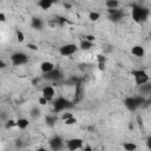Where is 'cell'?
Wrapping results in <instances>:
<instances>
[{
    "instance_id": "cell-1",
    "label": "cell",
    "mask_w": 151,
    "mask_h": 151,
    "mask_svg": "<svg viewBox=\"0 0 151 151\" xmlns=\"http://www.w3.org/2000/svg\"><path fill=\"white\" fill-rule=\"evenodd\" d=\"M149 14H150L149 8H146L143 5L133 4L131 6V17H132V20L134 22H137V24L145 22L147 20V18H149Z\"/></svg>"
},
{
    "instance_id": "cell-2",
    "label": "cell",
    "mask_w": 151,
    "mask_h": 151,
    "mask_svg": "<svg viewBox=\"0 0 151 151\" xmlns=\"http://www.w3.org/2000/svg\"><path fill=\"white\" fill-rule=\"evenodd\" d=\"M144 103H145V100H144V98L142 96H133V97L131 96V97H126L124 99V106L131 112H134Z\"/></svg>"
},
{
    "instance_id": "cell-3",
    "label": "cell",
    "mask_w": 151,
    "mask_h": 151,
    "mask_svg": "<svg viewBox=\"0 0 151 151\" xmlns=\"http://www.w3.org/2000/svg\"><path fill=\"white\" fill-rule=\"evenodd\" d=\"M72 107H73V103L71 100L66 99L65 97H58L53 103V111L55 113H59L65 110H70Z\"/></svg>"
},
{
    "instance_id": "cell-4",
    "label": "cell",
    "mask_w": 151,
    "mask_h": 151,
    "mask_svg": "<svg viewBox=\"0 0 151 151\" xmlns=\"http://www.w3.org/2000/svg\"><path fill=\"white\" fill-rule=\"evenodd\" d=\"M65 76H64V72L59 68H53L46 73H42V79L44 80H47V81H53V83H58V81H61L64 80Z\"/></svg>"
},
{
    "instance_id": "cell-5",
    "label": "cell",
    "mask_w": 151,
    "mask_h": 151,
    "mask_svg": "<svg viewBox=\"0 0 151 151\" xmlns=\"http://www.w3.org/2000/svg\"><path fill=\"white\" fill-rule=\"evenodd\" d=\"M131 74H132V77H133L134 83H136L137 86H140V85H143V84L150 81V77H149V74H147L144 70H142V68L132 70V71H131Z\"/></svg>"
},
{
    "instance_id": "cell-6",
    "label": "cell",
    "mask_w": 151,
    "mask_h": 151,
    "mask_svg": "<svg viewBox=\"0 0 151 151\" xmlns=\"http://www.w3.org/2000/svg\"><path fill=\"white\" fill-rule=\"evenodd\" d=\"M28 61V57L25 52H21V51H18V52H14L11 54V63L14 65V66H21V65H25L27 64Z\"/></svg>"
},
{
    "instance_id": "cell-7",
    "label": "cell",
    "mask_w": 151,
    "mask_h": 151,
    "mask_svg": "<svg viewBox=\"0 0 151 151\" xmlns=\"http://www.w3.org/2000/svg\"><path fill=\"white\" fill-rule=\"evenodd\" d=\"M48 145H50V147H51L52 150L59 151V150H63V149L66 147V142H65L60 136L55 134V136H53V137L48 140Z\"/></svg>"
},
{
    "instance_id": "cell-8",
    "label": "cell",
    "mask_w": 151,
    "mask_h": 151,
    "mask_svg": "<svg viewBox=\"0 0 151 151\" xmlns=\"http://www.w3.org/2000/svg\"><path fill=\"white\" fill-rule=\"evenodd\" d=\"M78 48H79V46H77L76 44L68 42V44H65L59 47V54L63 57H70V55L74 54L78 51Z\"/></svg>"
},
{
    "instance_id": "cell-9",
    "label": "cell",
    "mask_w": 151,
    "mask_h": 151,
    "mask_svg": "<svg viewBox=\"0 0 151 151\" xmlns=\"http://www.w3.org/2000/svg\"><path fill=\"white\" fill-rule=\"evenodd\" d=\"M84 147V140L81 138H71L66 140V149L70 151H76Z\"/></svg>"
},
{
    "instance_id": "cell-10",
    "label": "cell",
    "mask_w": 151,
    "mask_h": 151,
    "mask_svg": "<svg viewBox=\"0 0 151 151\" xmlns=\"http://www.w3.org/2000/svg\"><path fill=\"white\" fill-rule=\"evenodd\" d=\"M107 12H109V19L112 22H119L125 17L124 12L118 9V8H107Z\"/></svg>"
},
{
    "instance_id": "cell-11",
    "label": "cell",
    "mask_w": 151,
    "mask_h": 151,
    "mask_svg": "<svg viewBox=\"0 0 151 151\" xmlns=\"http://www.w3.org/2000/svg\"><path fill=\"white\" fill-rule=\"evenodd\" d=\"M41 96L45 97L48 101L53 100V99H54V96H55L54 87H53V86H50V85H46V86L41 90Z\"/></svg>"
},
{
    "instance_id": "cell-12",
    "label": "cell",
    "mask_w": 151,
    "mask_h": 151,
    "mask_svg": "<svg viewBox=\"0 0 151 151\" xmlns=\"http://www.w3.org/2000/svg\"><path fill=\"white\" fill-rule=\"evenodd\" d=\"M31 27L35 31H41L44 28V20L39 17H34L31 19Z\"/></svg>"
},
{
    "instance_id": "cell-13",
    "label": "cell",
    "mask_w": 151,
    "mask_h": 151,
    "mask_svg": "<svg viewBox=\"0 0 151 151\" xmlns=\"http://www.w3.org/2000/svg\"><path fill=\"white\" fill-rule=\"evenodd\" d=\"M131 53H132L134 57H137V58H142V57L145 55V50H144V47L140 46V45H134V46L131 48Z\"/></svg>"
},
{
    "instance_id": "cell-14",
    "label": "cell",
    "mask_w": 151,
    "mask_h": 151,
    "mask_svg": "<svg viewBox=\"0 0 151 151\" xmlns=\"http://www.w3.org/2000/svg\"><path fill=\"white\" fill-rule=\"evenodd\" d=\"M54 2H58V0H39L38 1V7H40L42 11H47L48 8L52 7Z\"/></svg>"
},
{
    "instance_id": "cell-15",
    "label": "cell",
    "mask_w": 151,
    "mask_h": 151,
    "mask_svg": "<svg viewBox=\"0 0 151 151\" xmlns=\"http://www.w3.org/2000/svg\"><path fill=\"white\" fill-rule=\"evenodd\" d=\"M53 68H54V64L52 61H42L40 64V70H41L42 73H46V72H48Z\"/></svg>"
},
{
    "instance_id": "cell-16",
    "label": "cell",
    "mask_w": 151,
    "mask_h": 151,
    "mask_svg": "<svg viewBox=\"0 0 151 151\" xmlns=\"http://www.w3.org/2000/svg\"><path fill=\"white\" fill-rule=\"evenodd\" d=\"M28 125H29L28 119H26V118H19V119H17V126H18L20 130L27 129Z\"/></svg>"
},
{
    "instance_id": "cell-17",
    "label": "cell",
    "mask_w": 151,
    "mask_h": 151,
    "mask_svg": "<svg viewBox=\"0 0 151 151\" xmlns=\"http://www.w3.org/2000/svg\"><path fill=\"white\" fill-rule=\"evenodd\" d=\"M92 47H93V42H92V41H88V40H86V39L81 40V42H80V45H79V48L83 50V51H88V50H91Z\"/></svg>"
},
{
    "instance_id": "cell-18",
    "label": "cell",
    "mask_w": 151,
    "mask_h": 151,
    "mask_svg": "<svg viewBox=\"0 0 151 151\" xmlns=\"http://www.w3.org/2000/svg\"><path fill=\"white\" fill-rule=\"evenodd\" d=\"M139 91H140V93H143V94H151V83L147 81V83L140 85V86H139Z\"/></svg>"
},
{
    "instance_id": "cell-19",
    "label": "cell",
    "mask_w": 151,
    "mask_h": 151,
    "mask_svg": "<svg viewBox=\"0 0 151 151\" xmlns=\"http://www.w3.org/2000/svg\"><path fill=\"white\" fill-rule=\"evenodd\" d=\"M123 149L126 151H133L137 149V145L132 142H125V143H123Z\"/></svg>"
},
{
    "instance_id": "cell-20",
    "label": "cell",
    "mask_w": 151,
    "mask_h": 151,
    "mask_svg": "<svg viewBox=\"0 0 151 151\" xmlns=\"http://www.w3.org/2000/svg\"><path fill=\"white\" fill-rule=\"evenodd\" d=\"M40 114H41V110H40L38 106L32 107V110H31V112H29V116H31L33 119H35V118H38V117H40Z\"/></svg>"
},
{
    "instance_id": "cell-21",
    "label": "cell",
    "mask_w": 151,
    "mask_h": 151,
    "mask_svg": "<svg viewBox=\"0 0 151 151\" xmlns=\"http://www.w3.org/2000/svg\"><path fill=\"white\" fill-rule=\"evenodd\" d=\"M107 8H118L119 7V1L118 0H106L105 2Z\"/></svg>"
},
{
    "instance_id": "cell-22",
    "label": "cell",
    "mask_w": 151,
    "mask_h": 151,
    "mask_svg": "<svg viewBox=\"0 0 151 151\" xmlns=\"http://www.w3.org/2000/svg\"><path fill=\"white\" fill-rule=\"evenodd\" d=\"M99 18H100V13L99 12H90L88 13V19L91 21H97V20H99Z\"/></svg>"
},
{
    "instance_id": "cell-23",
    "label": "cell",
    "mask_w": 151,
    "mask_h": 151,
    "mask_svg": "<svg viewBox=\"0 0 151 151\" xmlns=\"http://www.w3.org/2000/svg\"><path fill=\"white\" fill-rule=\"evenodd\" d=\"M57 117L55 116H47L46 117V123H47V125H50V126H53L54 125V123L57 122Z\"/></svg>"
},
{
    "instance_id": "cell-24",
    "label": "cell",
    "mask_w": 151,
    "mask_h": 151,
    "mask_svg": "<svg viewBox=\"0 0 151 151\" xmlns=\"http://www.w3.org/2000/svg\"><path fill=\"white\" fill-rule=\"evenodd\" d=\"M15 35H17V39H18L19 42H22V41L25 40V35H24V33H22L21 31L17 29V31H15Z\"/></svg>"
},
{
    "instance_id": "cell-25",
    "label": "cell",
    "mask_w": 151,
    "mask_h": 151,
    "mask_svg": "<svg viewBox=\"0 0 151 151\" xmlns=\"http://www.w3.org/2000/svg\"><path fill=\"white\" fill-rule=\"evenodd\" d=\"M13 126H17V120H13V119H8L5 124V127L6 129H11Z\"/></svg>"
},
{
    "instance_id": "cell-26",
    "label": "cell",
    "mask_w": 151,
    "mask_h": 151,
    "mask_svg": "<svg viewBox=\"0 0 151 151\" xmlns=\"http://www.w3.org/2000/svg\"><path fill=\"white\" fill-rule=\"evenodd\" d=\"M64 123H65L66 125H73V124H76V123H77V119H76L74 117H70V118L65 119V120H64Z\"/></svg>"
},
{
    "instance_id": "cell-27",
    "label": "cell",
    "mask_w": 151,
    "mask_h": 151,
    "mask_svg": "<svg viewBox=\"0 0 151 151\" xmlns=\"http://www.w3.org/2000/svg\"><path fill=\"white\" fill-rule=\"evenodd\" d=\"M38 103H39V105H41V106H45V105H47V103H48V100L45 98V97H42V96H40V98L38 99Z\"/></svg>"
},
{
    "instance_id": "cell-28",
    "label": "cell",
    "mask_w": 151,
    "mask_h": 151,
    "mask_svg": "<svg viewBox=\"0 0 151 151\" xmlns=\"http://www.w3.org/2000/svg\"><path fill=\"white\" fill-rule=\"evenodd\" d=\"M70 117H73V114H72V113H68V112H67V113H64V114H63L61 119H63V120H65V119H67V118H70Z\"/></svg>"
},
{
    "instance_id": "cell-29",
    "label": "cell",
    "mask_w": 151,
    "mask_h": 151,
    "mask_svg": "<svg viewBox=\"0 0 151 151\" xmlns=\"http://www.w3.org/2000/svg\"><path fill=\"white\" fill-rule=\"evenodd\" d=\"M0 21H1V22H5V21H6V15H5L4 12L0 13Z\"/></svg>"
},
{
    "instance_id": "cell-30",
    "label": "cell",
    "mask_w": 151,
    "mask_h": 151,
    "mask_svg": "<svg viewBox=\"0 0 151 151\" xmlns=\"http://www.w3.org/2000/svg\"><path fill=\"white\" fill-rule=\"evenodd\" d=\"M85 39H86V40H88V41H92V42H93L96 38H94L93 35H85Z\"/></svg>"
},
{
    "instance_id": "cell-31",
    "label": "cell",
    "mask_w": 151,
    "mask_h": 151,
    "mask_svg": "<svg viewBox=\"0 0 151 151\" xmlns=\"http://www.w3.org/2000/svg\"><path fill=\"white\" fill-rule=\"evenodd\" d=\"M146 145H147V147L151 150V136L147 137V139H146Z\"/></svg>"
},
{
    "instance_id": "cell-32",
    "label": "cell",
    "mask_w": 151,
    "mask_h": 151,
    "mask_svg": "<svg viewBox=\"0 0 151 151\" xmlns=\"http://www.w3.org/2000/svg\"><path fill=\"white\" fill-rule=\"evenodd\" d=\"M28 48H31V50H33V51H37V50H38V47H37L35 45H33V44H28Z\"/></svg>"
},
{
    "instance_id": "cell-33",
    "label": "cell",
    "mask_w": 151,
    "mask_h": 151,
    "mask_svg": "<svg viewBox=\"0 0 151 151\" xmlns=\"http://www.w3.org/2000/svg\"><path fill=\"white\" fill-rule=\"evenodd\" d=\"M99 68L103 71V70H105V63H99Z\"/></svg>"
},
{
    "instance_id": "cell-34",
    "label": "cell",
    "mask_w": 151,
    "mask_h": 151,
    "mask_svg": "<svg viewBox=\"0 0 151 151\" xmlns=\"http://www.w3.org/2000/svg\"><path fill=\"white\" fill-rule=\"evenodd\" d=\"M0 67H1V68H5V67H6V64H5L2 60L0 61Z\"/></svg>"
}]
</instances>
